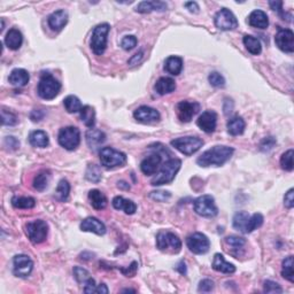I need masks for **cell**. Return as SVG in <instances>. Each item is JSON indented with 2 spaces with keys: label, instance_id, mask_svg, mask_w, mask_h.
<instances>
[{
  "label": "cell",
  "instance_id": "cell-36",
  "mask_svg": "<svg viewBox=\"0 0 294 294\" xmlns=\"http://www.w3.org/2000/svg\"><path fill=\"white\" fill-rule=\"evenodd\" d=\"M79 113H81V120L83 121V123L85 124L88 128H93L95 124V111L94 108L89 106V105H86V106H83L82 110H79Z\"/></svg>",
  "mask_w": 294,
  "mask_h": 294
},
{
  "label": "cell",
  "instance_id": "cell-17",
  "mask_svg": "<svg viewBox=\"0 0 294 294\" xmlns=\"http://www.w3.org/2000/svg\"><path fill=\"white\" fill-rule=\"evenodd\" d=\"M133 117H135V119L140 123L151 124V123L159 122L161 115H160V113L155 110V108H152L148 106H140L135 110Z\"/></svg>",
  "mask_w": 294,
  "mask_h": 294
},
{
  "label": "cell",
  "instance_id": "cell-28",
  "mask_svg": "<svg viewBox=\"0 0 294 294\" xmlns=\"http://www.w3.org/2000/svg\"><path fill=\"white\" fill-rule=\"evenodd\" d=\"M111 204H113L115 209L123 210V212L128 214V215H132V214H135L137 210V206L133 201L124 199V198L121 196L115 197L113 201H111Z\"/></svg>",
  "mask_w": 294,
  "mask_h": 294
},
{
  "label": "cell",
  "instance_id": "cell-48",
  "mask_svg": "<svg viewBox=\"0 0 294 294\" xmlns=\"http://www.w3.org/2000/svg\"><path fill=\"white\" fill-rule=\"evenodd\" d=\"M264 293H283V289L280 285L273 280H266L263 285Z\"/></svg>",
  "mask_w": 294,
  "mask_h": 294
},
{
  "label": "cell",
  "instance_id": "cell-16",
  "mask_svg": "<svg viewBox=\"0 0 294 294\" xmlns=\"http://www.w3.org/2000/svg\"><path fill=\"white\" fill-rule=\"evenodd\" d=\"M278 49L285 53L294 52V34L290 29H279L275 37Z\"/></svg>",
  "mask_w": 294,
  "mask_h": 294
},
{
  "label": "cell",
  "instance_id": "cell-24",
  "mask_svg": "<svg viewBox=\"0 0 294 294\" xmlns=\"http://www.w3.org/2000/svg\"><path fill=\"white\" fill-rule=\"evenodd\" d=\"M168 5L165 1H159V0H151V1H142L137 6L136 12L138 13H151V12H165Z\"/></svg>",
  "mask_w": 294,
  "mask_h": 294
},
{
  "label": "cell",
  "instance_id": "cell-1",
  "mask_svg": "<svg viewBox=\"0 0 294 294\" xmlns=\"http://www.w3.org/2000/svg\"><path fill=\"white\" fill-rule=\"evenodd\" d=\"M235 152V149L230 146L217 145L203 152L197 160V164L200 167H220L228 162Z\"/></svg>",
  "mask_w": 294,
  "mask_h": 294
},
{
  "label": "cell",
  "instance_id": "cell-25",
  "mask_svg": "<svg viewBox=\"0 0 294 294\" xmlns=\"http://www.w3.org/2000/svg\"><path fill=\"white\" fill-rule=\"evenodd\" d=\"M212 267H213L214 270L219 271V273H222V274L230 275V274H233L236 271L235 264L226 262L224 257H223V255L220 254V253L214 255Z\"/></svg>",
  "mask_w": 294,
  "mask_h": 294
},
{
  "label": "cell",
  "instance_id": "cell-50",
  "mask_svg": "<svg viewBox=\"0 0 294 294\" xmlns=\"http://www.w3.org/2000/svg\"><path fill=\"white\" fill-rule=\"evenodd\" d=\"M214 290V282L212 279H203L199 283L198 291L202 293H209Z\"/></svg>",
  "mask_w": 294,
  "mask_h": 294
},
{
  "label": "cell",
  "instance_id": "cell-63",
  "mask_svg": "<svg viewBox=\"0 0 294 294\" xmlns=\"http://www.w3.org/2000/svg\"><path fill=\"white\" fill-rule=\"evenodd\" d=\"M122 292H133V293H136V290H130V289H127V290H123Z\"/></svg>",
  "mask_w": 294,
  "mask_h": 294
},
{
  "label": "cell",
  "instance_id": "cell-43",
  "mask_svg": "<svg viewBox=\"0 0 294 294\" xmlns=\"http://www.w3.org/2000/svg\"><path fill=\"white\" fill-rule=\"evenodd\" d=\"M225 242L230 246V247H232L233 251L242 249V247L246 245L245 238L238 237V236H229V237L225 238Z\"/></svg>",
  "mask_w": 294,
  "mask_h": 294
},
{
  "label": "cell",
  "instance_id": "cell-44",
  "mask_svg": "<svg viewBox=\"0 0 294 294\" xmlns=\"http://www.w3.org/2000/svg\"><path fill=\"white\" fill-rule=\"evenodd\" d=\"M74 276H75V279L77 280L79 284H83V285L91 278L90 273L82 267L74 268Z\"/></svg>",
  "mask_w": 294,
  "mask_h": 294
},
{
  "label": "cell",
  "instance_id": "cell-5",
  "mask_svg": "<svg viewBox=\"0 0 294 294\" xmlns=\"http://www.w3.org/2000/svg\"><path fill=\"white\" fill-rule=\"evenodd\" d=\"M156 247L162 252L177 254L182 249V240L170 231H160L156 236Z\"/></svg>",
  "mask_w": 294,
  "mask_h": 294
},
{
  "label": "cell",
  "instance_id": "cell-60",
  "mask_svg": "<svg viewBox=\"0 0 294 294\" xmlns=\"http://www.w3.org/2000/svg\"><path fill=\"white\" fill-rule=\"evenodd\" d=\"M95 293H101V294H107L108 293V289L105 284H100V285L97 286V290H95Z\"/></svg>",
  "mask_w": 294,
  "mask_h": 294
},
{
  "label": "cell",
  "instance_id": "cell-30",
  "mask_svg": "<svg viewBox=\"0 0 294 294\" xmlns=\"http://www.w3.org/2000/svg\"><path fill=\"white\" fill-rule=\"evenodd\" d=\"M155 91L158 92L160 95H165L175 91L176 83L170 77H161L159 78L155 83Z\"/></svg>",
  "mask_w": 294,
  "mask_h": 294
},
{
  "label": "cell",
  "instance_id": "cell-46",
  "mask_svg": "<svg viewBox=\"0 0 294 294\" xmlns=\"http://www.w3.org/2000/svg\"><path fill=\"white\" fill-rule=\"evenodd\" d=\"M208 81L210 83V85L214 86V88H223V86L225 85L224 77L217 72H213L209 74Z\"/></svg>",
  "mask_w": 294,
  "mask_h": 294
},
{
  "label": "cell",
  "instance_id": "cell-31",
  "mask_svg": "<svg viewBox=\"0 0 294 294\" xmlns=\"http://www.w3.org/2000/svg\"><path fill=\"white\" fill-rule=\"evenodd\" d=\"M165 72L172 76L180 75L182 73V69H183V60L180 56H169L165 62Z\"/></svg>",
  "mask_w": 294,
  "mask_h": 294
},
{
  "label": "cell",
  "instance_id": "cell-8",
  "mask_svg": "<svg viewBox=\"0 0 294 294\" xmlns=\"http://www.w3.org/2000/svg\"><path fill=\"white\" fill-rule=\"evenodd\" d=\"M25 233H27L29 240L33 244H41L46 240L47 233H49V225L43 220H33L25 225Z\"/></svg>",
  "mask_w": 294,
  "mask_h": 294
},
{
  "label": "cell",
  "instance_id": "cell-37",
  "mask_svg": "<svg viewBox=\"0 0 294 294\" xmlns=\"http://www.w3.org/2000/svg\"><path fill=\"white\" fill-rule=\"evenodd\" d=\"M282 276L289 280L290 283H294V273H293V257H285L282 263Z\"/></svg>",
  "mask_w": 294,
  "mask_h": 294
},
{
  "label": "cell",
  "instance_id": "cell-33",
  "mask_svg": "<svg viewBox=\"0 0 294 294\" xmlns=\"http://www.w3.org/2000/svg\"><path fill=\"white\" fill-rule=\"evenodd\" d=\"M245 127H246L245 121L240 116L232 117V119H230L228 121V124H226V128H228V132L231 136L242 135V133H244V131H245Z\"/></svg>",
  "mask_w": 294,
  "mask_h": 294
},
{
  "label": "cell",
  "instance_id": "cell-53",
  "mask_svg": "<svg viewBox=\"0 0 294 294\" xmlns=\"http://www.w3.org/2000/svg\"><path fill=\"white\" fill-rule=\"evenodd\" d=\"M284 204H285L286 208H289V209H292L294 207V190L293 188H290V190L285 193V197H284Z\"/></svg>",
  "mask_w": 294,
  "mask_h": 294
},
{
  "label": "cell",
  "instance_id": "cell-35",
  "mask_svg": "<svg viewBox=\"0 0 294 294\" xmlns=\"http://www.w3.org/2000/svg\"><path fill=\"white\" fill-rule=\"evenodd\" d=\"M12 204L18 209H31L36 206V200L31 197H13Z\"/></svg>",
  "mask_w": 294,
  "mask_h": 294
},
{
  "label": "cell",
  "instance_id": "cell-34",
  "mask_svg": "<svg viewBox=\"0 0 294 294\" xmlns=\"http://www.w3.org/2000/svg\"><path fill=\"white\" fill-rule=\"evenodd\" d=\"M242 41H244L246 50L251 54H253V55H258L262 52L261 41L257 38L251 36V35H246V36H244Z\"/></svg>",
  "mask_w": 294,
  "mask_h": 294
},
{
  "label": "cell",
  "instance_id": "cell-9",
  "mask_svg": "<svg viewBox=\"0 0 294 294\" xmlns=\"http://www.w3.org/2000/svg\"><path fill=\"white\" fill-rule=\"evenodd\" d=\"M57 142L60 146L66 148L67 151H74L81 143V132L75 127H66L60 129L57 135Z\"/></svg>",
  "mask_w": 294,
  "mask_h": 294
},
{
  "label": "cell",
  "instance_id": "cell-14",
  "mask_svg": "<svg viewBox=\"0 0 294 294\" xmlns=\"http://www.w3.org/2000/svg\"><path fill=\"white\" fill-rule=\"evenodd\" d=\"M34 269V262L28 255L18 254L13 258V274L17 277L25 278Z\"/></svg>",
  "mask_w": 294,
  "mask_h": 294
},
{
  "label": "cell",
  "instance_id": "cell-6",
  "mask_svg": "<svg viewBox=\"0 0 294 294\" xmlns=\"http://www.w3.org/2000/svg\"><path fill=\"white\" fill-rule=\"evenodd\" d=\"M110 27L108 23L99 24L94 28L91 37V50L95 55H102L107 47V37Z\"/></svg>",
  "mask_w": 294,
  "mask_h": 294
},
{
  "label": "cell",
  "instance_id": "cell-52",
  "mask_svg": "<svg viewBox=\"0 0 294 294\" xmlns=\"http://www.w3.org/2000/svg\"><path fill=\"white\" fill-rule=\"evenodd\" d=\"M275 144H276V140H275L274 137H268V138H264L261 142L260 149H261V151H263V152L270 151V149H273Z\"/></svg>",
  "mask_w": 294,
  "mask_h": 294
},
{
  "label": "cell",
  "instance_id": "cell-47",
  "mask_svg": "<svg viewBox=\"0 0 294 294\" xmlns=\"http://www.w3.org/2000/svg\"><path fill=\"white\" fill-rule=\"evenodd\" d=\"M137 43H138L137 38L132 36V35H130V36H126L123 38L122 41H121V46H122L123 50L131 51L137 46Z\"/></svg>",
  "mask_w": 294,
  "mask_h": 294
},
{
  "label": "cell",
  "instance_id": "cell-59",
  "mask_svg": "<svg viewBox=\"0 0 294 294\" xmlns=\"http://www.w3.org/2000/svg\"><path fill=\"white\" fill-rule=\"evenodd\" d=\"M142 59H143V52L136 53L135 55H133V56L131 57V59L129 60V61H128V63H129V65H131V66L138 65V62H139Z\"/></svg>",
  "mask_w": 294,
  "mask_h": 294
},
{
  "label": "cell",
  "instance_id": "cell-39",
  "mask_svg": "<svg viewBox=\"0 0 294 294\" xmlns=\"http://www.w3.org/2000/svg\"><path fill=\"white\" fill-rule=\"evenodd\" d=\"M50 182V174L47 171H41L34 178V188L35 190L44 191L47 187Z\"/></svg>",
  "mask_w": 294,
  "mask_h": 294
},
{
  "label": "cell",
  "instance_id": "cell-45",
  "mask_svg": "<svg viewBox=\"0 0 294 294\" xmlns=\"http://www.w3.org/2000/svg\"><path fill=\"white\" fill-rule=\"evenodd\" d=\"M18 116L14 113H12V111H9L7 110H5V108H2L1 110V122L2 126H15V124L18 123Z\"/></svg>",
  "mask_w": 294,
  "mask_h": 294
},
{
  "label": "cell",
  "instance_id": "cell-18",
  "mask_svg": "<svg viewBox=\"0 0 294 294\" xmlns=\"http://www.w3.org/2000/svg\"><path fill=\"white\" fill-rule=\"evenodd\" d=\"M198 127L206 133H213L216 129L217 115L213 110H206L197 120Z\"/></svg>",
  "mask_w": 294,
  "mask_h": 294
},
{
  "label": "cell",
  "instance_id": "cell-62",
  "mask_svg": "<svg viewBox=\"0 0 294 294\" xmlns=\"http://www.w3.org/2000/svg\"><path fill=\"white\" fill-rule=\"evenodd\" d=\"M117 186L121 188H126V190H129L130 188V185L127 184L126 182H119V185H117Z\"/></svg>",
  "mask_w": 294,
  "mask_h": 294
},
{
  "label": "cell",
  "instance_id": "cell-57",
  "mask_svg": "<svg viewBox=\"0 0 294 294\" xmlns=\"http://www.w3.org/2000/svg\"><path fill=\"white\" fill-rule=\"evenodd\" d=\"M137 266H138V264H137V262H132V264H131V266L128 268L127 270L126 269H121V270H122V273L126 275L127 277H132L137 271Z\"/></svg>",
  "mask_w": 294,
  "mask_h": 294
},
{
  "label": "cell",
  "instance_id": "cell-15",
  "mask_svg": "<svg viewBox=\"0 0 294 294\" xmlns=\"http://www.w3.org/2000/svg\"><path fill=\"white\" fill-rule=\"evenodd\" d=\"M199 110L200 105L196 101H181L178 102L177 106H176V111H177L178 119L181 120V122L184 123L191 122L194 115H197Z\"/></svg>",
  "mask_w": 294,
  "mask_h": 294
},
{
  "label": "cell",
  "instance_id": "cell-3",
  "mask_svg": "<svg viewBox=\"0 0 294 294\" xmlns=\"http://www.w3.org/2000/svg\"><path fill=\"white\" fill-rule=\"evenodd\" d=\"M182 165V161L180 159H170L168 160L165 164L162 165L161 170L159 171V174L151 181V184L153 186H160V185H165L171 183L175 180L176 175L180 171Z\"/></svg>",
  "mask_w": 294,
  "mask_h": 294
},
{
  "label": "cell",
  "instance_id": "cell-42",
  "mask_svg": "<svg viewBox=\"0 0 294 294\" xmlns=\"http://www.w3.org/2000/svg\"><path fill=\"white\" fill-rule=\"evenodd\" d=\"M69 193H70V185L68 182H67L66 180L60 181V183L57 184L56 193H55L57 199H59L60 201H66L67 199H68Z\"/></svg>",
  "mask_w": 294,
  "mask_h": 294
},
{
  "label": "cell",
  "instance_id": "cell-61",
  "mask_svg": "<svg viewBox=\"0 0 294 294\" xmlns=\"http://www.w3.org/2000/svg\"><path fill=\"white\" fill-rule=\"evenodd\" d=\"M176 269L180 271L182 275H186V267H185V263L183 261L178 263V266H177V268H176Z\"/></svg>",
  "mask_w": 294,
  "mask_h": 294
},
{
  "label": "cell",
  "instance_id": "cell-32",
  "mask_svg": "<svg viewBox=\"0 0 294 294\" xmlns=\"http://www.w3.org/2000/svg\"><path fill=\"white\" fill-rule=\"evenodd\" d=\"M89 200H90L91 206L97 210L105 209L108 204L107 198L99 190H91L89 192Z\"/></svg>",
  "mask_w": 294,
  "mask_h": 294
},
{
  "label": "cell",
  "instance_id": "cell-38",
  "mask_svg": "<svg viewBox=\"0 0 294 294\" xmlns=\"http://www.w3.org/2000/svg\"><path fill=\"white\" fill-rule=\"evenodd\" d=\"M63 105H65L66 110L70 114L77 113L83 107L81 101H79V99L76 97V95H68V97L63 100Z\"/></svg>",
  "mask_w": 294,
  "mask_h": 294
},
{
  "label": "cell",
  "instance_id": "cell-26",
  "mask_svg": "<svg viewBox=\"0 0 294 294\" xmlns=\"http://www.w3.org/2000/svg\"><path fill=\"white\" fill-rule=\"evenodd\" d=\"M29 79H30V75L25 69L22 68H17L14 70H12V73L9 74L8 81L12 85L18 86V88H22V86H25L29 83Z\"/></svg>",
  "mask_w": 294,
  "mask_h": 294
},
{
  "label": "cell",
  "instance_id": "cell-7",
  "mask_svg": "<svg viewBox=\"0 0 294 294\" xmlns=\"http://www.w3.org/2000/svg\"><path fill=\"white\" fill-rule=\"evenodd\" d=\"M101 165L107 169L121 167L127 162V155L123 152L114 149L113 147H104L99 152Z\"/></svg>",
  "mask_w": 294,
  "mask_h": 294
},
{
  "label": "cell",
  "instance_id": "cell-41",
  "mask_svg": "<svg viewBox=\"0 0 294 294\" xmlns=\"http://www.w3.org/2000/svg\"><path fill=\"white\" fill-rule=\"evenodd\" d=\"M293 155H294L293 149H289V151L283 153L282 158H280V167H282L283 170H285V171L293 170V168H294Z\"/></svg>",
  "mask_w": 294,
  "mask_h": 294
},
{
  "label": "cell",
  "instance_id": "cell-21",
  "mask_svg": "<svg viewBox=\"0 0 294 294\" xmlns=\"http://www.w3.org/2000/svg\"><path fill=\"white\" fill-rule=\"evenodd\" d=\"M47 22L53 31H61L68 22V13L65 9H59L50 15Z\"/></svg>",
  "mask_w": 294,
  "mask_h": 294
},
{
  "label": "cell",
  "instance_id": "cell-13",
  "mask_svg": "<svg viewBox=\"0 0 294 294\" xmlns=\"http://www.w3.org/2000/svg\"><path fill=\"white\" fill-rule=\"evenodd\" d=\"M214 22H215L216 28L222 31H230L238 27L237 18L228 8H222L217 12Z\"/></svg>",
  "mask_w": 294,
  "mask_h": 294
},
{
  "label": "cell",
  "instance_id": "cell-11",
  "mask_svg": "<svg viewBox=\"0 0 294 294\" xmlns=\"http://www.w3.org/2000/svg\"><path fill=\"white\" fill-rule=\"evenodd\" d=\"M193 208L198 215L202 217H215L219 214L215 200L208 194H204V196H201L196 199L193 203Z\"/></svg>",
  "mask_w": 294,
  "mask_h": 294
},
{
  "label": "cell",
  "instance_id": "cell-27",
  "mask_svg": "<svg viewBox=\"0 0 294 294\" xmlns=\"http://www.w3.org/2000/svg\"><path fill=\"white\" fill-rule=\"evenodd\" d=\"M23 43V36H22L21 31L18 29L13 28L8 31L5 37V44L9 50L17 51L21 47Z\"/></svg>",
  "mask_w": 294,
  "mask_h": 294
},
{
  "label": "cell",
  "instance_id": "cell-10",
  "mask_svg": "<svg viewBox=\"0 0 294 294\" xmlns=\"http://www.w3.org/2000/svg\"><path fill=\"white\" fill-rule=\"evenodd\" d=\"M171 146L175 147L177 151L183 153L184 155H192L197 153L203 145V140L198 138V137H181V138H176L170 142Z\"/></svg>",
  "mask_w": 294,
  "mask_h": 294
},
{
  "label": "cell",
  "instance_id": "cell-4",
  "mask_svg": "<svg viewBox=\"0 0 294 294\" xmlns=\"http://www.w3.org/2000/svg\"><path fill=\"white\" fill-rule=\"evenodd\" d=\"M60 90H61V84H60L50 73L41 74L37 88L38 95H39L41 99L52 100V99H54L59 94Z\"/></svg>",
  "mask_w": 294,
  "mask_h": 294
},
{
  "label": "cell",
  "instance_id": "cell-20",
  "mask_svg": "<svg viewBox=\"0 0 294 294\" xmlns=\"http://www.w3.org/2000/svg\"><path fill=\"white\" fill-rule=\"evenodd\" d=\"M81 230L85 232H93L98 236H104L106 233V226L101 220L95 217H88L81 223Z\"/></svg>",
  "mask_w": 294,
  "mask_h": 294
},
{
  "label": "cell",
  "instance_id": "cell-49",
  "mask_svg": "<svg viewBox=\"0 0 294 294\" xmlns=\"http://www.w3.org/2000/svg\"><path fill=\"white\" fill-rule=\"evenodd\" d=\"M170 192H165V191H155V192L149 193V198H152L153 200L159 201V202H164L167 201L170 198Z\"/></svg>",
  "mask_w": 294,
  "mask_h": 294
},
{
  "label": "cell",
  "instance_id": "cell-19",
  "mask_svg": "<svg viewBox=\"0 0 294 294\" xmlns=\"http://www.w3.org/2000/svg\"><path fill=\"white\" fill-rule=\"evenodd\" d=\"M162 162V156L159 153H153L149 156H147L142 161L140 164V170L143 171V174L147 176L154 175L160 167Z\"/></svg>",
  "mask_w": 294,
  "mask_h": 294
},
{
  "label": "cell",
  "instance_id": "cell-23",
  "mask_svg": "<svg viewBox=\"0 0 294 294\" xmlns=\"http://www.w3.org/2000/svg\"><path fill=\"white\" fill-rule=\"evenodd\" d=\"M247 23L253 28L267 29L268 25H269V18H268V15L263 11L257 9V11H253L249 14Z\"/></svg>",
  "mask_w": 294,
  "mask_h": 294
},
{
  "label": "cell",
  "instance_id": "cell-29",
  "mask_svg": "<svg viewBox=\"0 0 294 294\" xmlns=\"http://www.w3.org/2000/svg\"><path fill=\"white\" fill-rule=\"evenodd\" d=\"M29 143H30L34 147L45 148V147L49 146L50 139L45 131L36 130V131H33V132L30 133V136H29Z\"/></svg>",
  "mask_w": 294,
  "mask_h": 294
},
{
  "label": "cell",
  "instance_id": "cell-22",
  "mask_svg": "<svg viewBox=\"0 0 294 294\" xmlns=\"http://www.w3.org/2000/svg\"><path fill=\"white\" fill-rule=\"evenodd\" d=\"M85 138L86 144H88V146L90 147L92 151H95V149L99 148L102 144L106 142V135H105L101 130L93 129V128H91V129L86 132Z\"/></svg>",
  "mask_w": 294,
  "mask_h": 294
},
{
  "label": "cell",
  "instance_id": "cell-58",
  "mask_svg": "<svg viewBox=\"0 0 294 294\" xmlns=\"http://www.w3.org/2000/svg\"><path fill=\"white\" fill-rule=\"evenodd\" d=\"M185 7H186L188 11H190L191 13H194V14H197V13H199L200 8H199V5L197 4L196 1H187L185 2L184 4Z\"/></svg>",
  "mask_w": 294,
  "mask_h": 294
},
{
  "label": "cell",
  "instance_id": "cell-51",
  "mask_svg": "<svg viewBox=\"0 0 294 294\" xmlns=\"http://www.w3.org/2000/svg\"><path fill=\"white\" fill-rule=\"evenodd\" d=\"M4 144H5V146L9 149V151H15V149H18V147H20V142H18V140L13 136L6 137Z\"/></svg>",
  "mask_w": 294,
  "mask_h": 294
},
{
  "label": "cell",
  "instance_id": "cell-2",
  "mask_svg": "<svg viewBox=\"0 0 294 294\" xmlns=\"http://www.w3.org/2000/svg\"><path fill=\"white\" fill-rule=\"evenodd\" d=\"M263 216L260 213L249 215L247 212H238L232 220L233 228L242 233H251L263 224Z\"/></svg>",
  "mask_w": 294,
  "mask_h": 294
},
{
  "label": "cell",
  "instance_id": "cell-40",
  "mask_svg": "<svg viewBox=\"0 0 294 294\" xmlns=\"http://www.w3.org/2000/svg\"><path fill=\"white\" fill-rule=\"evenodd\" d=\"M86 180L93 182V183H98L101 180V169L97 165H89L85 171Z\"/></svg>",
  "mask_w": 294,
  "mask_h": 294
},
{
  "label": "cell",
  "instance_id": "cell-55",
  "mask_svg": "<svg viewBox=\"0 0 294 294\" xmlns=\"http://www.w3.org/2000/svg\"><path fill=\"white\" fill-rule=\"evenodd\" d=\"M95 290H97L95 280L91 277L90 279H89L88 282L84 284V292L85 293H95Z\"/></svg>",
  "mask_w": 294,
  "mask_h": 294
},
{
  "label": "cell",
  "instance_id": "cell-56",
  "mask_svg": "<svg viewBox=\"0 0 294 294\" xmlns=\"http://www.w3.org/2000/svg\"><path fill=\"white\" fill-rule=\"evenodd\" d=\"M270 7L273 8V11L278 12L283 17V20H285V15L283 12V1H269Z\"/></svg>",
  "mask_w": 294,
  "mask_h": 294
},
{
  "label": "cell",
  "instance_id": "cell-12",
  "mask_svg": "<svg viewBox=\"0 0 294 294\" xmlns=\"http://www.w3.org/2000/svg\"><path fill=\"white\" fill-rule=\"evenodd\" d=\"M186 245L188 249L193 254H206L210 248V241L206 235L201 232H196L188 236L186 239Z\"/></svg>",
  "mask_w": 294,
  "mask_h": 294
},
{
  "label": "cell",
  "instance_id": "cell-54",
  "mask_svg": "<svg viewBox=\"0 0 294 294\" xmlns=\"http://www.w3.org/2000/svg\"><path fill=\"white\" fill-rule=\"evenodd\" d=\"M45 116V111L43 110H34L30 113V119L33 122H39Z\"/></svg>",
  "mask_w": 294,
  "mask_h": 294
}]
</instances>
